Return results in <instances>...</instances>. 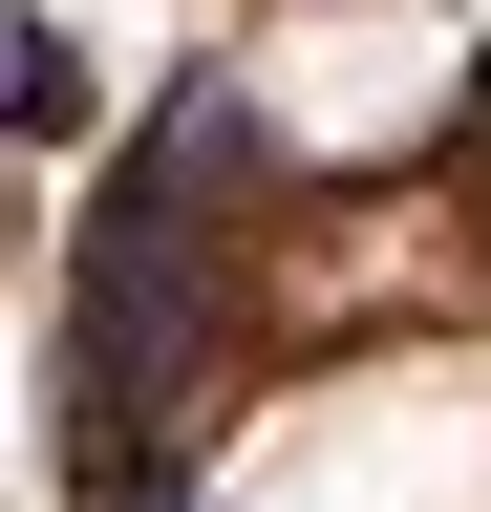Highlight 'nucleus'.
Here are the masks:
<instances>
[{"label":"nucleus","mask_w":491,"mask_h":512,"mask_svg":"<svg viewBox=\"0 0 491 512\" xmlns=\"http://www.w3.org/2000/svg\"><path fill=\"white\" fill-rule=\"evenodd\" d=\"M22 150H86V43L22 0Z\"/></svg>","instance_id":"f257e3e1"}]
</instances>
